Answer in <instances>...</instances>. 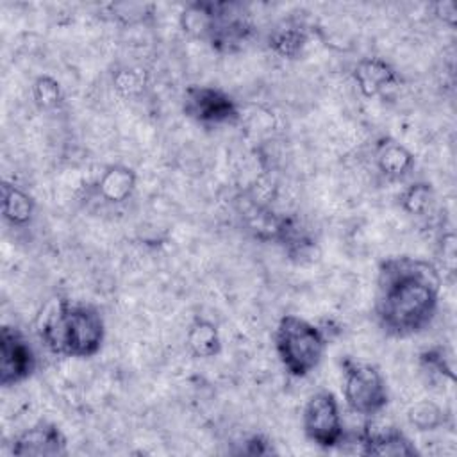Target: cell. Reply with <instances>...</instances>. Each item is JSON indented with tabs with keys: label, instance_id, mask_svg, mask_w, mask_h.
<instances>
[{
	"label": "cell",
	"instance_id": "17",
	"mask_svg": "<svg viewBox=\"0 0 457 457\" xmlns=\"http://www.w3.org/2000/svg\"><path fill=\"white\" fill-rule=\"evenodd\" d=\"M436 193L430 182H412L398 196L400 207L411 216H427L434 207Z\"/></svg>",
	"mask_w": 457,
	"mask_h": 457
},
{
	"label": "cell",
	"instance_id": "7",
	"mask_svg": "<svg viewBox=\"0 0 457 457\" xmlns=\"http://www.w3.org/2000/svg\"><path fill=\"white\" fill-rule=\"evenodd\" d=\"M182 112L191 121L216 129L232 125L239 118V107L236 100L216 86H189L182 96Z\"/></svg>",
	"mask_w": 457,
	"mask_h": 457
},
{
	"label": "cell",
	"instance_id": "10",
	"mask_svg": "<svg viewBox=\"0 0 457 457\" xmlns=\"http://www.w3.org/2000/svg\"><path fill=\"white\" fill-rule=\"evenodd\" d=\"M357 441L364 455H418L414 443L395 425L366 421Z\"/></svg>",
	"mask_w": 457,
	"mask_h": 457
},
{
	"label": "cell",
	"instance_id": "3",
	"mask_svg": "<svg viewBox=\"0 0 457 457\" xmlns=\"http://www.w3.org/2000/svg\"><path fill=\"white\" fill-rule=\"evenodd\" d=\"M180 27L186 34L209 43L221 55L239 54L255 32L248 5L228 0L187 4L180 12Z\"/></svg>",
	"mask_w": 457,
	"mask_h": 457
},
{
	"label": "cell",
	"instance_id": "8",
	"mask_svg": "<svg viewBox=\"0 0 457 457\" xmlns=\"http://www.w3.org/2000/svg\"><path fill=\"white\" fill-rule=\"evenodd\" d=\"M37 368L36 352L27 336L12 327L0 328V386L12 387L29 380Z\"/></svg>",
	"mask_w": 457,
	"mask_h": 457
},
{
	"label": "cell",
	"instance_id": "11",
	"mask_svg": "<svg viewBox=\"0 0 457 457\" xmlns=\"http://www.w3.org/2000/svg\"><path fill=\"white\" fill-rule=\"evenodd\" d=\"M353 80L362 96L373 98L400 84L398 71L382 57H364L353 68Z\"/></svg>",
	"mask_w": 457,
	"mask_h": 457
},
{
	"label": "cell",
	"instance_id": "14",
	"mask_svg": "<svg viewBox=\"0 0 457 457\" xmlns=\"http://www.w3.org/2000/svg\"><path fill=\"white\" fill-rule=\"evenodd\" d=\"M2 216L12 227H27L36 214V200L23 187L4 180L0 187Z\"/></svg>",
	"mask_w": 457,
	"mask_h": 457
},
{
	"label": "cell",
	"instance_id": "2",
	"mask_svg": "<svg viewBox=\"0 0 457 457\" xmlns=\"http://www.w3.org/2000/svg\"><path fill=\"white\" fill-rule=\"evenodd\" d=\"M37 332L48 352L61 357L89 359L104 345L105 321L91 303L57 298L41 316Z\"/></svg>",
	"mask_w": 457,
	"mask_h": 457
},
{
	"label": "cell",
	"instance_id": "22",
	"mask_svg": "<svg viewBox=\"0 0 457 457\" xmlns=\"http://www.w3.org/2000/svg\"><path fill=\"white\" fill-rule=\"evenodd\" d=\"M441 252H443V268L448 270V273H453V270H455V236L452 232L443 236Z\"/></svg>",
	"mask_w": 457,
	"mask_h": 457
},
{
	"label": "cell",
	"instance_id": "13",
	"mask_svg": "<svg viewBox=\"0 0 457 457\" xmlns=\"http://www.w3.org/2000/svg\"><path fill=\"white\" fill-rule=\"evenodd\" d=\"M137 184L136 171L127 164H109L104 168L96 180V191L98 195L109 202V204H123L127 202Z\"/></svg>",
	"mask_w": 457,
	"mask_h": 457
},
{
	"label": "cell",
	"instance_id": "19",
	"mask_svg": "<svg viewBox=\"0 0 457 457\" xmlns=\"http://www.w3.org/2000/svg\"><path fill=\"white\" fill-rule=\"evenodd\" d=\"M407 420L416 430H436L443 425L445 412L437 403L430 400H421L411 405V409L407 411Z\"/></svg>",
	"mask_w": 457,
	"mask_h": 457
},
{
	"label": "cell",
	"instance_id": "23",
	"mask_svg": "<svg viewBox=\"0 0 457 457\" xmlns=\"http://www.w3.org/2000/svg\"><path fill=\"white\" fill-rule=\"evenodd\" d=\"M437 14L450 25L455 23V14H457V7H455V2L452 0H445V2H439L437 5Z\"/></svg>",
	"mask_w": 457,
	"mask_h": 457
},
{
	"label": "cell",
	"instance_id": "9",
	"mask_svg": "<svg viewBox=\"0 0 457 457\" xmlns=\"http://www.w3.org/2000/svg\"><path fill=\"white\" fill-rule=\"evenodd\" d=\"M11 453L18 457H57L68 453V439L62 430L46 420H39L34 425L14 436L11 443Z\"/></svg>",
	"mask_w": 457,
	"mask_h": 457
},
{
	"label": "cell",
	"instance_id": "16",
	"mask_svg": "<svg viewBox=\"0 0 457 457\" xmlns=\"http://www.w3.org/2000/svg\"><path fill=\"white\" fill-rule=\"evenodd\" d=\"M186 345L189 352L200 359H211L220 355L221 336L216 323L207 318H195L186 330Z\"/></svg>",
	"mask_w": 457,
	"mask_h": 457
},
{
	"label": "cell",
	"instance_id": "1",
	"mask_svg": "<svg viewBox=\"0 0 457 457\" xmlns=\"http://www.w3.org/2000/svg\"><path fill=\"white\" fill-rule=\"evenodd\" d=\"M441 287V271L428 259L414 255L382 259L373 295V318L378 328L393 339L423 332L436 318Z\"/></svg>",
	"mask_w": 457,
	"mask_h": 457
},
{
	"label": "cell",
	"instance_id": "12",
	"mask_svg": "<svg viewBox=\"0 0 457 457\" xmlns=\"http://www.w3.org/2000/svg\"><path fill=\"white\" fill-rule=\"evenodd\" d=\"M373 159L387 180H402L414 170L412 152L391 137H382L375 143Z\"/></svg>",
	"mask_w": 457,
	"mask_h": 457
},
{
	"label": "cell",
	"instance_id": "5",
	"mask_svg": "<svg viewBox=\"0 0 457 457\" xmlns=\"http://www.w3.org/2000/svg\"><path fill=\"white\" fill-rule=\"evenodd\" d=\"M341 371L345 403L352 412L373 418L387 407V382L375 364L346 355L341 361Z\"/></svg>",
	"mask_w": 457,
	"mask_h": 457
},
{
	"label": "cell",
	"instance_id": "20",
	"mask_svg": "<svg viewBox=\"0 0 457 457\" xmlns=\"http://www.w3.org/2000/svg\"><path fill=\"white\" fill-rule=\"evenodd\" d=\"M418 357H420L421 370L430 377H439V378L446 377L450 380L453 378V366L443 346L425 348Z\"/></svg>",
	"mask_w": 457,
	"mask_h": 457
},
{
	"label": "cell",
	"instance_id": "6",
	"mask_svg": "<svg viewBox=\"0 0 457 457\" xmlns=\"http://www.w3.org/2000/svg\"><path fill=\"white\" fill-rule=\"evenodd\" d=\"M305 437L318 448L330 450L345 441V423L336 395L328 389L312 393L302 411Z\"/></svg>",
	"mask_w": 457,
	"mask_h": 457
},
{
	"label": "cell",
	"instance_id": "4",
	"mask_svg": "<svg viewBox=\"0 0 457 457\" xmlns=\"http://www.w3.org/2000/svg\"><path fill=\"white\" fill-rule=\"evenodd\" d=\"M277 357L287 375L305 378L321 362L327 350L323 328L298 314H284L273 334Z\"/></svg>",
	"mask_w": 457,
	"mask_h": 457
},
{
	"label": "cell",
	"instance_id": "21",
	"mask_svg": "<svg viewBox=\"0 0 457 457\" xmlns=\"http://www.w3.org/2000/svg\"><path fill=\"white\" fill-rule=\"evenodd\" d=\"M273 446H271V441L261 434H255L252 436L250 439H246L245 443V453L248 455H268V453H273Z\"/></svg>",
	"mask_w": 457,
	"mask_h": 457
},
{
	"label": "cell",
	"instance_id": "18",
	"mask_svg": "<svg viewBox=\"0 0 457 457\" xmlns=\"http://www.w3.org/2000/svg\"><path fill=\"white\" fill-rule=\"evenodd\" d=\"M32 91V98L36 102V105L43 111H52L57 109L62 100H64V93L62 87L59 84L57 79H54L52 75H37L30 86Z\"/></svg>",
	"mask_w": 457,
	"mask_h": 457
},
{
	"label": "cell",
	"instance_id": "15",
	"mask_svg": "<svg viewBox=\"0 0 457 457\" xmlns=\"http://www.w3.org/2000/svg\"><path fill=\"white\" fill-rule=\"evenodd\" d=\"M309 43V30L296 20L280 21L268 36V46L282 59H296Z\"/></svg>",
	"mask_w": 457,
	"mask_h": 457
}]
</instances>
